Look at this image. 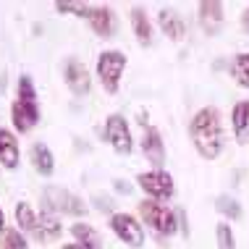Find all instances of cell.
Instances as JSON below:
<instances>
[{
    "mask_svg": "<svg viewBox=\"0 0 249 249\" xmlns=\"http://www.w3.org/2000/svg\"><path fill=\"white\" fill-rule=\"evenodd\" d=\"M63 79H66V87L71 89V95L76 97H87L92 92V73L89 69L76 58H69L63 66Z\"/></svg>",
    "mask_w": 249,
    "mask_h": 249,
    "instance_id": "cell-10",
    "label": "cell"
},
{
    "mask_svg": "<svg viewBox=\"0 0 249 249\" xmlns=\"http://www.w3.org/2000/svg\"><path fill=\"white\" fill-rule=\"evenodd\" d=\"M139 150L147 158V163H152V168H163L165 163V142H163V134L155 126H144L142 139H139Z\"/></svg>",
    "mask_w": 249,
    "mask_h": 249,
    "instance_id": "cell-11",
    "label": "cell"
},
{
    "mask_svg": "<svg viewBox=\"0 0 249 249\" xmlns=\"http://www.w3.org/2000/svg\"><path fill=\"white\" fill-rule=\"evenodd\" d=\"M87 24H89L92 32H95L97 37H103V39H110L113 35H116V13H113L110 5L92 3L89 13H87Z\"/></svg>",
    "mask_w": 249,
    "mask_h": 249,
    "instance_id": "cell-12",
    "label": "cell"
},
{
    "mask_svg": "<svg viewBox=\"0 0 249 249\" xmlns=\"http://www.w3.org/2000/svg\"><path fill=\"white\" fill-rule=\"evenodd\" d=\"M178 213V231L184 233V236H189V220H186V213L184 210H176Z\"/></svg>",
    "mask_w": 249,
    "mask_h": 249,
    "instance_id": "cell-27",
    "label": "cell"
},
{
    "mask_svg": "<svg viewBox=\"0 0 249 249\" xmlns=\"http://www.w3.org/2000/svg\"><path fill=\"white\" fill-rule=\"evenodd\" d=\"M39 100H37V87L32 82V76L18 79L16 84V100L11 105V121H13V134H29L39 124Z\"/></svg>",
    "mask_w": 249,
    "mask_h": 249,
    "instance_id": "cell-2",
    "label": "cell"
},
{
    "mask_svg": "<svg viewBox=\"0 0 249 249\" xmlns=\"http://www.w3.org/2000/svg\"><path fill=\"white\" fill-rule=\"evenodd\" d=\"M137 186L144 192V199L152 202H171L173 194H176V181L165 171V168H150V171L137 173Z\"/></svg>",
    "mask_w": 249,
    "mask_h": 249,
    "instance_id": "cell-5",
    "label": "cell"
},
{
    "mask_svg": "<svg viewBox=\"0 0 249 249\" xmlns=\"http://www.w3.org/2000/svg\"><path fill=\"white\" fill-rule=\"evenodd\" d=\"M107 226L110 231L116 233V239L121 244H126L129 249H142L144 241H147V231H144V223L131 213H113L107 218Z\"/></svg>",
    "mask_w": 249,
    "mask_h": 249,
    "instance_id": "cell-7",
    "label": "cell"
},
{
    "mask_svg": "<svg viewBox=\"0 0 249 249\" xmlns=\"http://www.w3.org/2000/svg\"><path fill=\"white\" fill-rule=\"evenodd\" d=\"M239 24H241V29H244L247 35H249V5H247L244 11H241V16H239Z\"/></svg>",
    "mask_w": 249,
    "mask_h": 249,
    "instance_id": "cell-28",
    "label": "cell"
},
{
    "mask_svg": "<svg viewBox=\"0 0 249 249\" xmlns=\"http://www.w3.org/2000/svg\"><path fill=\"white\" fill-rule=\"evenodd\" d=\"M29 163L39 176H45V178L55 173V155H53V150L45 142H35L29 147Z\"/></svg>",
    "mask_w": 249,
    "mask_h": 249,
    "instance_id": "cell-17",
    "label": "cell"
},
{
    "mask_svg": "<svg viewBox=\"0 0 249 249\" xmlns=\"http://www.w3.org/2000/svg\"><path fill=\"white\" fill-rule=\"evenodd\" d=\"M13 218H16V228L24 233L26 239H35V231H37V213L32 210L29 202H18L13 207Z\"/></svg>",
    "mask_w": 249,
    "mask_h": 249,
    "instance_id": "cell-20",
    "label": "cell"
},
{
    "mask_svg": "<svg viewBox=\"0 0 249 249\" xmlns=\"http://www.w3.org/2000/svg\"><path fill=\"white\" fill-rule=\"evenodd\" d=\"M228 73L241 89H249V53H236L228 60Z\"/></svg>",
    "mask_w": 249,
    "mask_h": 249,
    "instance_id": "cell-21",
    "label": "cell"
},
{
    "mask_svg": "<svg viewBox=\"0 0 249 249\" xmlns=\"http://www.w3.org/2000/svg\"><path fill=\"white\" fill-rule=\"evenodd\" d=\"M215 210L226 218V223H236V220L244 218V207H241V202L236 197H231V194H220V197H215Z\"/></svg>",
    "mask_w": 249,
    "mask_h": 249,
    "instance_id": "cell-22",
    "label": "cell"
},
{
    "mask_svg": "<svg viewBox=\"0 0 249 249\" xmlns=\"http://www.w3.org/2000/svg\"><path fill=\"white\" fill-rule=\"evenodd\" d=\"M63 233V226H60V218L50 210H39L37 213V231H35V241L39 244H53V241L60 239Z\"/></svg>",
    "mask_w": 249,
    "mask_h": 249,
    "instance_id": "cell-15",
    "label": "cell"
},
{
    "mask_svg": "<svg viewBox=\"0 0 249 249\" xmlns=\"http://www.w3.org/2000/svg\"><path fill=\"white\" fill-rule=\"evenodd\" d=\"M5 231V213H3V207H0V233Z\"/></svg>",
    "mask_w": 249,
    "mask_h": 249,
    "instance_id": "cell-30",
    "label": "cell"
},
{
    "mask_svg": "<svg viewBox=\"0 0 249 249\" xmlns=\"http://www.w3.org/2000/svg\"><path fill=\"white\" fill-rule=\"evenodd\" d=\"M197 24L207 37H215L226 24V5L218 0H202L197 5Z\"/></svg>",
    "mask_w": 249,
    "mask_h": 249,
    "instance_id": "cell-9",
    "label": "cell"
},
{
    "mask_svg": "<svg viewBox=\"0 0 249 249\" xmlns=\"http://www.w3.org/2000/svg\"><path fill=\"white\" fill-rule=\"evenodd\" d=\"M0 249H29V239L18 228L5 226V231L0 233Z\"/></svg>",
    "mask_w": 249,
    "mask_h": 249,
    "instance_id": "cell-23",
    "label": "cell"
},
{
    "mask_svg": "<svg viewBox=\"0 0 249 249\" xmlns=\"http://www.w3.org/2000/svg\"><path fill=\"white\" fill-rule=\"evenodd\" d=\"M231 129H233V139L239 144L249 142V100H239L231 107Z\"/></svg>",
    "mask_w": 249,
    "mask_h": 249,
    "instance_id": "cell-19",
    "label": "cell"
},
{
    "mask_svg": "<svg viewBox=\"0 0 249 249\" xmlns=\"http://www.w3.org/2000/svg\"><path fill=\"white\" fill-rule=\"evenodd\" d=\"M103 137L105 142L110 144L113 152L118 155H131L134 152V137H131V126L121 113H110L105 118V126H103Z\"/></svg>",
    "mask_w": 249,
    "mask_h": 249,
    "instance_id": "cell-8",
    "label": "cell"
},
{
    "mask_svg": "<svg viewBox=\"0 0 249 249\" xmlns=\"http://www.w3.org/2000/svg\"><path fill=\"white\" fill-rule=\"evenodd\" d=\"M21 163V147H18V137L11 129L0 126V168L5 171H16Z\"/></svg>",
    "mask_w": 249,
    "mask_h": 249,
    "instance_id": "cell-14",
    "label": "cell"
},
{
    "mask_svg": "<svg viewBox=\"0 0 249 249\" xmlns=\"http://www.w3.org/2000/svg\"><path fill=\"white\" fill-rule=\"evenodd\" d=\"M155 21H158V29L163 32L171 42H184V37H186V21H184V16H181L178 11L160 8L158 16H155Z\"/></svg>",
    "mask_w": 249,
    "mask_h": 249,
    "instance_id": "cell-13",
    "label": "cell"
},
{
    "mask_svg": "<svg viewBox=\"0 0 249 249\" xmlns=\"http://www.w3.org/2000/svg\"><path fill=\"white\" fill-rule=\"evenodd\" d=\"M71 236H73V244H79L82 249H105L103 247V239H100V231L95 226H89L87 220H76L71 228Z\"/></svg>",
    "mask_w": 249,
    "mask_h": 249,
    "instance_id": "cell-18",
    "label": "cell"
},
{
    "mask_svg": "<svg viewBox=\"0 0 249 249\" xmlns=\"http://www.w3.org/2000/svg\"><path fill=\"white\" fill-rule=\"evenodd\" d=\"M129 21H131V32H134V37H137V42L142 45V48H150V45H152V35H155V26L150 21V16H147V11L142 8V5H131Z\"/></svg>",
    "mask_w": 249,
    "mask_h": 249,
    "instance_id": "cell-16",
    "label": "cell"
},
{
    "mask_svg": "<svg viewBox=\"0 0 249 249\" xmlns=\"http://www.w3.org/2000/svg\"><path fill=\"white\" fill-rule=\"evenodd\" d=\"M215 241H218V249H236V233H233L231 223L220 220L215 226Z\"/></svg>",
    "mask_w": 249,
    "mask_h": 249,
    "instance_id": "cell-24",
    "label": "cell"
},
{
    "mask_svg": "<svg viewBox=\"0 0 249 249\" xmlns=\"http://www.w3.org/2000/svg\"><path fill=\"white\" fill-rule=\"evenodd\" d=\"M95 202H97V210H100V213H107V215H113V202L107 199V197H103V194H97V197H95Z\"/></svg>",
    "mask_w": 249,
    "mask_h": 249,
    "instance_id": "cell-26",
    "label": "cell"
},
{
    "mask_svg": "<svg viewBox=\"0 0 249 249\" xmlns=\"http://www.w3.org/2000/svg\"><path fill=\"white\" fill-rule=\"evenodd\" d=\"M89 5L92 3H55V11L58 13H71V16H79V18H87Z\"/></svg>",
    "mask_w": 249,
    "mask_h": 249,
    "instance_id": "cell-25",
    "label": "cell"
},
{
    "mask_svg": "<svg viewBox=\"0 0 249 249\" xmlns=\"http://www.w3.org/2000/svg\"><path fill=\"white\" fill-rule=\"evenodd\" d=\"M126 66H129L126 53H121V50H116V48L103 50V53L97 55L95 73H97L100 84H103V89L107 92V95H118V89H121V76H124Z\"/></svg>",
    "mask_w": 249,
    "mask_h": 249,
    "instance_id": "cell-4",
    "label": "cell"
},
{
    "mask_svg": "<svg viewBox=\"0 0 249 249\" xmlns=\"http://www.w3.org/2000/svg\"><path fill=\"white\" fill-rule=\"evenodd\" d=\"M137 210H139V220L144 226H150V231L158 233L160 239H171L178 233V213L173 207L163 205V202L142 199L137 205Z\"/></svg>",
    "mask_w": 249,
    "mask_h": 249,
    "instance_id": "cell-3",
    "label": "cell"
},
{
    "mask_svg": "<svg viewBox=\"0 0 249 249\" xmlns=\"http://www.w3.org/2000/svg\"><path fill=\"white\" fill-rule=\"evenodd\" d=\"M42 210L55 213L58 218H60V215L82 218V215H87V202L79 197V194L63 189V186H53L50 184V186H45V189H42Z\"/></svg>",
    "mask_w": 249,
    "mask_h": 249,
    "instance_id": "cell-6",
    "label": "cell"
},
{
    "mask_svg": "<svg viewBox=\"0 0 249 249\" xmlns=\"http://www.w3.org/2000/svg\"><path fill=\"white\" fill-rule=\"evenodd\" d=\"M113 184H116V189H118V192H126V194H129V186H126L124 181H113Z\"/></svg>",
    "mask_w": 249,
    "mask_h": 249,
    "instance_id": "cell-29",
    "label": "cell"
},
{
    "mask_svg": "<svg viewBox=\"0 0 249 249\" xmlns=\"http://www.w3.org/2000/svg\"><path fill=\"white\" fill-rule=\"evenodd\" d=\"M189 142L202 160H218L226 147L223 116L215 105H205L189 118Z\"/></svg>",
    "mask_w": 249,
    "mask_h": 249,
    "instance_id": "cell-1",
    "label": "cell"
}]
</instances>
